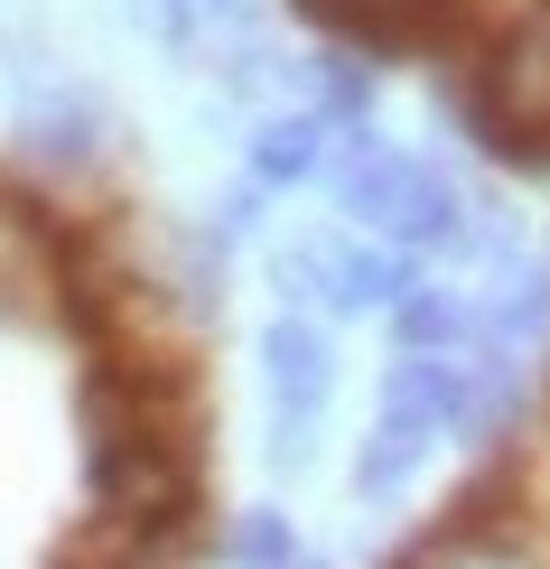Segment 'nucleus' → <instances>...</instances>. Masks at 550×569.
I'll use <instances>...</instances> for the list:
<instances>
[{
	"mask_svg": "<svg viewBox=\"0 0 550 569\" xmlns=\"http://www.w3.org/2000/svg\"><path fill=\"white\" fill-rule=\"evenodd\" d=\"M233 560H243V569H299V541H290V523H280V513H243Z\"/></svg>",
	"mask_w": 550,
	"mask_h": 569,
	"instance_id": "f8f14e48",
	"label": "nucleus"
},
{
	"mask_svg": "<svg viewBox=\"0 0 550 569\" xmlns=\"http://www.w3.org/2000/svg\"><path fill=\"white\" fill-rule=\"evenodd\" d=\"M327 169V112H271V122L252 131V187H299Z\"/></svg>",
	"mask_w": 550,
	"mask_h": 569,
	"instance_id": "1a4fd4ad",
	"label": "nucleus"
},
{
	"mask_svg": "<svg viewBox=\"0 0 550 569\" xmlns=\"http://www.w3.org/2000/svg\"><path fill=\"white\" fill-rule=\"evenodd\" d=\"M327 187H337V206L364 233H382L392 252H420V243H458L467 233V206L458 187H448L429 159L392 150V140H354V150L327 169Z\"/></svg>",
	"mask_w": 550,
	"mask_h": 569,
	"instance_id": "f257e3e1",
	"label": "nucleus"
},
{
	"mask_svg": "<svg viewBox=\"0 0 550 569\" xmlns=\"http://www.w3.org/2000/svg\"><path fill=\"white\" fill-rule=\"evenodd\" d=\"M93 131H103V103H93L84 84H47V93H29V112H19V140H29L38 159H93Z\"/></svg>",
	"mask_w": 550,
	"mask_h": 569,
	"instance_id": "6e6552de",
	"label": "nucleus"
},
{
	"mask_svg": "<svg viewBox=\"0 0 550 569\" xmlns=\"http://www.w3.org/2000/svg\"><path fill=\"white\" fill-rule=\"evenodd\" d=\"M550 327V271L541 262H504V280H494V337L522 346Z\"/></svg>",
	"mask_w": 550,
	"mask_h": 569,
	"instance_id": "9b49d317",
	"label": "nucleus"
},
{
	"mask_svg": "<svg viewBox=\"0 0 550 569\" xmlns=\"http://www.w3.org/2000/svg\"><path fill=\"white\" fill-rule=\"evenodd\" d=\"M47 290H66L57 243L38 233V216L0 206V318H38V308H47Z\"/></svg>",
	"mask_w": 550,
	"mask_h": 569,
	"instance_id": "0eeeda50",
	"label": "nucleus"
},
{
	"mask_svg": "<svg viewBox=\"0 0 550 569\" xmlns=\"http://www.w3.org/2000/svg\"><path fill=\"white\" fill-rule=\"evenodd\" d=\"M327 392H337V355L308 318H271L261 327V401H271V467L299 477L308 448H318Z\"/></svg>",
	"mask_w": 550,
	"mask_h": 569,
	"instance_id": "20e7f679",
	"label": "nucleus"
},
{
	"mask_svg": "<svg viewBox=\"0 0 550 569\" xmlns=\"http://www.w3.org/2000/svg\"><path fill=\"white\" fill-rule=\"evenodd\" d=\"M280 299H318V308H401L411 299V262L392 243H337V233H308V243L271 252Z\"/></svg>",
	"mask_w": 550,
	"mask_h": 569,
	"instance_id": "39448f33",
	"label": "nucleus"
},
{
	"mask_svg": "<svg viewBox=\"0 0 550 569\" xmlns=\"http://www.w3.org/2000/svg\"><path fill=\"white\" fill-rule=\"evenodd\" d=\"M458 103L494 159H550V0H532L513 19Z\"/></svg>",
	"mask_w": 550,
	"mask_h": 569,
	"instance_id": "f03ea898",
	"label": "nucleus"
},
{
	"mask_svg": "<svg viewBox=\"0 0 550 569\" xmlns=\"http://www.w3.org/2000/svg\"><path fill=\"white\" fill-rule=\"evenodd\" d=\"M429 560H439V569H522L513 551H494L486 532H458V541H448V551H429Z\"/></svg>",
	"mask_w": 550,
	"mask_h": 569,
	"instance_id": "ddd939ff",
	"label": "nucleus"
},
{
	"mask_svg": "<svg viewBox=\"0 0 550 569\" xmlns=\"http://www.w3.org/2000/svg\"><path fill=\"white\" fill-rule=\"evenodd\" d=\"M299 10L354 47H429L458 19V0H299Z\"/></svg>",
	"mask_w": 550,
	"mask_h": 569,
	"instance_id": "423d86ee",
	"label": "nucleus"
},
{
	"mask_svg": "<svg viewBox=\"0 0 550 569\" xmlns=\"http://www.w3.org/2000/svg\"><path fill=\"white\" fill-rule=\"evenodd\" d=\"M392 327H401V355H467L476 346V308L458 290H411L392 308Z\"/></svg>",
	"mask_w": 550,
	"mask_h": 569,
	"instance_id": "9d476101",
	"label": "nucleus"
},
{
	"mask_svg": "<svg viewBox=\"0 0 550 569\" xmlns=\"http://www.w3.org/2000/svg\"><path fill=\"white\" fill-rule=\"evenodd\" d=\"M299 569H318V560H299Z\"/></svg>",
	"mask_w": 550,
	"mask_h": 569,
	"instance_id": "4468645a",
	"label": "nucleus"
},
{
	"mask_svg": "<svg viewBox=\"0 0 550 569\" xmlns=\"http://www.w3.org/2000/svg\"><path fill=\"white\" fill-rule=\"evenodd\" d=\"M84 477H93V505L112 523H140V532H169L187 505H197V448H187L169 420H140V430H112L84 448Z\"/></svg>",
	"mask_w": 550,
	"mask_h": 569,
	"instance_id": "7ed1b4c3",
	"label": "nucleus"
}]
</instances>
